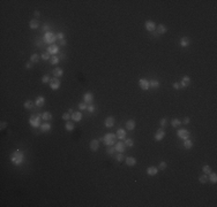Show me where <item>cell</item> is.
Wrapping results in <instances>:
<instances>
[{"label": "cell", "mask_w": 217, "mask_h": 207, "mask_svg": "<svg viewBox=\"0 0 217 207\" xmlns=\"http://www.w3.org/2000/svg\"><path fill=\"white\" fill-rule=\"evenodd\" d=\"M24 161H25V154L21 150H16V151H14L11 154V162L14 166H16V167L22 166L24 163Z\"/></svg>", "instance_id": "cell-1"}, {"label": "cell", "mask_w": 217, "mask_h": 207, "mask_svg": "<svg viewBox=\"0 0 217 207\" xmlns=\"http://www.w3.org/2000/svg\"><path fill=\"white\" fill-rule=\"evenodd\" d=\"M117 135H114V133H106L104 137H103V142L104 143V145H106V146H112L114 145L117 143Z\"/></svg>", "instance_id": "cell-2"}, {"label": "cell", "mask_w": 217, "mask_h": 207, "mask_svg": "<svg viewBox=\"0 0 217 207\" xmlns=\"http://www.w3.org/2000/svg\"><path fill=\"white\" fill-rule=\"evenodd\" d=\"M29 124L33 128H40V126H42V115L40 114L31 115L29 119Z\"/></svg>", "instance_id": "cell-3"}, {"label": "cell", "mask_w": 217, "mask_h": 207, "mask_svg": "<svg viewBox=\"0 0 217 207\" xmlns=\"http://www.w3.org/2000/svg\"><path fill=\"white\" fill-rule=\"evenodd\" d=\"M56 40H58V39H57V35L53 33L52 31L46 32L45 35H44V37H43V41L45 44H49V45H53V44L56 43Z\"/></svg>", "instance_id": "cell-4"}, {"label": "cell", "mask_w": 217, "mask_h": 207, "mask_svg": "<svg viewBox=\"0 0 217 207\" xmlns=\"http://www.w3.org/2000/svg\"><path fill=\"white\" fill-rule=\"evenodd\" d=\"M49 85H50V89H51V90H58V89L60 88V85H61V82H60L59 78L53 77V78H51Z\"/></svg>", "instance_id": "cell-5"}, {"label": "cell", "mask_w": 217, "mask_h": 207, "mask_svg": "<svg viewBox=\"0 0 217 207\" xmlns=\"http://www.w3.org/2000/svg\"><path fill=\"white\" fill-rule=\"evenodd\" d=\"M177 136L179 137L181 141H185V139H188L191 137V133L187 129H179L177 131Z\"/></svg>", "instance_id": "cell-6"}, {"label": "cell", "mask_w": 217, "mask_h": 207, "mask_svg": "<svg viewBox=\"0 0 217 207\" xmlns=\"http://www.w3.org/2000/svg\"><path fill=\"white\" fill-rule=\"evenodd\" d=\"M116 146H114V148H116V152H118V153H124L126 150V144L124 142H118L114 144Z\"/></svg>", "instance_id": "cell-7"}, {"label": "cell", "mask_w": 217, "mask_h": 207, "mask_svg": "<svg viewBox=\"0 0 217 207\" xmlns=\"http://www.w3.org/2000/svg\"><path fill=\"white\" fill-rule=\"evenodd\" d=\"M114 123H116V119H114V116H107L106 119L104 120V126L106 127V128H112V127L114 126Z\"/></svg>", "instance_id": "cell-8"}, {"label": "cell", "mask_w": 217, "mask_h": 207, "mask_svg": "<svg viewBox=\"0 0 217 207\" xmlns=\"http://www.w3.org/2000/svg\"><path fill=\"white\" fill-rule=\"evenodd\" d=\"M46 52L50 54V55H56L57 53L59 52V46L56 45V44H53V45H49V47H47Z\"/></svg>", "instance_id": "cell-9"}, {"label": "cell", "mask_w": 217, "mask_h": 207, "mask_svg": "<svg viewBox=\"0 0 217 207\" xmlns=\"http://www.w3.org/2000/svg\"><path fill=\"white\" fill-rule=\"evenodd\" d=\"M164 137H165V130H164V128H161V129H158L155 133V141L161 142Z\"/></svg>", "instance_id": "cell-10"}, {"label": "cell", "mask_w": 217, "mask_h": 207, "mask_svg": "<svg viewBox=\"0 0 217 207\" xmlns=\"http://www.w3.org/2000/svg\"><path fill=\"white\" fill-rule=\"evenodd\" d=\"M83 101L87 105L92 104V101H94V94H92L91 92H85L83 94Z\"/></svg>", "instance_id": "cell-11"}, {"label": "cell", "mask_w": 217, "mask_h": 207, "mask_svg": "<svg viewBox=\"0 0 217 207\" xmlns=\"http://www.w3.org/2000/svg\"><path fill=\"white\" fill-rule=\"evenodd\" d=\"M139 85H140V88L142 89V90H144V91H147V90H149L150 89V85H149V81L148 79H146V78H141L139 81Z\"/></svg>", "instance_id": "cell-12"}, {"label": "cell", "mask_w": 217, "mask_h": 207, "mask_svg": "<svg viewBox=\"0 0 217 207\" xmlns=\"http://www.w3.org/2000/svg\"><path fill=\"white\" fill-rule=\"evenodd\" d=\"M144 27H146V30H148L149 32L156 31V24H155V22H152V21H147Z\"/></svg>", "instance_id": "cell-13"}, {"label": "cell", "mask_w": 217, "mask_h": 207, "mask_svg": "<svg viewBox=\"0 0 217 207\" xmlns=\"http://www.w3.org/2000/svg\"><path fill=\"white\" fill-rule=\"evenodd\" d=\"M116 135H117L118 139H120V141H125V138H126V130L123 129V128H119L117 130Z\"/></svg>", "instance_id": "cell-14"}, {"label": "cell", "mask_w": 217, "mask_h": 207, "mask_svg": "<svg viewBox=\"0 0 217 207\" xmlns=\"http://www.w3.org/2000/svg\"><path fill=\"white\" fill-rule=\"evenodd\" d=\"M147 174L149 176H155V175L158 174V167H155V166H150V167L147 168Z\"/></svg>", "instance_id": "cell-15"}, {"label": "cell", "mask_w": 217, "mask_h": 207, "mask_svg": "<svg viewBox=\"0 0 217 207\" xmlns=\"http://www.w3.org/2000/svg\"><path fill=\"white\" fill-rule=\"evenodd\" d=\"M89 146H90V150L92 152H96L97 150L100 148V141H98V139H92Z\"/></svg>", "instance_id": "cell-16"}, {"label": "cell", "mask_w": 217, "mask_h": 207, "mask_svg": "<svg viewBox=\"0 0 217 207\" xmlns=\"http://www.w3.org/2000/svg\"><path fill=\"white\" fill-rule=\"evenodd\" d=\"M191 43H192V41H191V39H189L188 37H181L179 44H180L181 47H184V49H185V47H188V46H189Z\"/></svg>", "instance_id": "cell-17"}, {"label": "cell", "mask_w": 217, "mask_h": 207, "mask_svg": "<svg viewBox=\"0 0 217 207\" xmlns=\"http://www.w3.org/2000/svg\"><path fill=\"white\" fill-rule=\"evenodd\" d=\"M179 84H180V88H187L191 84V77L189 76H184Z\"/></svg>", "instance_id": "cell-18"}, {"label": "cell", "mask_w": 217, "mask_h": 207, "mask_svg": "<svg viewBox=\"0 0 217 207\" xmlns=\"http://www.w3.org/2000/svg\"><path fill=\"white\" fill-rule=\"evenodd\" d=\"M82 113H81V110H78V112H74L72 114V120L74 121V122H80V121L82 120Z\"/></svg>", "instance_id": "cell-19"}, {"label": "cell", "mask_w": 217, "mask_h": 207, "mask_svg": "<svg viewBox=\"0 0 217 207\" xmlns=\"http://www.w3.org/2000/svg\"><path fill=\"white\" fill-rule=\"evenodd\" d=\"M51 129H52V124L50 122H44L40 126V131H43V132H49Z\"/></svg>", "instance_id": "cell-20"}, {"label": "cell", "mask_w": 217, "mask_h": 207, "mask_svg": "<svg viewBox=\"0 0 217 207\" xmlns=\"http://www.w3.org/2000/svg\"><path fill=\"white\" fill-rule=\"evenodd\" d=\"M156 32H157L158 35H164V33H166V32H168V28H166V25H164V24H159L158 27H156Z\"/></svg>", "instance_id": "cell-21"}, {"label": "cell", "mask_w": 217, "mask_h": 207, "mask_svg": "<svg viewBox=\"0 0 217 207\" xmlns=\"http://www.w3.org/2000/svg\"><path fill=\"white\" fill-rule=\"evenodd\" d=\"M35 104H36L37 107H43L45 105V98L43 95H38L36 98V100H35Z\"/></svg>", "instance_id": "cell-22"}, {"label": "cell", "mask_w": 217, "mask_h": 207, "mask_svg": "<svg viewBox=\"0 0 217 207\" xmlns=\"http://www.w3.org/2000/svg\"><path fill=\"white\" fill-rule=\"evenodd\" d=\"M125 163L128 166V167H133V166L136 165V159L133 157H126L125 158Z\"/></svg>", "instance_id": "cell-23"}, {"label": "cell", "mask_w": 217, "mask_h": 207, "mask_svg": "<svg viewBox=\"0 0 217 207\" xmlns=\"http://www.w3.org/2000/svg\"><path fill=\"white\" fill-rule=\"evenodd\" d=\"M135 126H136V122L134 120H127L126 121V129L132 131V130L135 129Z\"/></svg>", "instance_id": "cell-24"}, {"label": "cell", "mask_w": 217, "mask_h": 207, "mask_svg": "<svg viewBox=\"0 0 217 207\" xmlns=\"http://www.w3.org/2000/svg\"><path fill=\"white\" fill-rule=\"evenodd\" d=\"M53 76H54V77H57V78L62 77V76H64V70L60 68V67H56V68L53 69Z\"/></svg>", "instance_id": "cell-25"}, {"label": "cell", "mask_w": 217, "mask_h": 207, "mask_svg": "<svg viewBox=\"0 0 217 207\" xmlns=\"http://www.w3.org/2000/svg\"><path fill=\"white\" fill-rule=\"evenodd\" d=\"M35 101H33V100H25L24 101V104H23V107L25 108V109H33V108L35 107Z\"/></svg>", "instance_id": "cell-26"}, {"label": "cell", "mask_w": 217, "mask_h": 207, "mask_svg": "<svg viewBox=\"0 0 217 207\" xmlns=\"http://www.w3.org/2000/svg\"><path fill=\"white\" fill-rule=\"evenodd\" d=\"M29 27H30V29L36 30V29H38V27H39V23H38V21L36 18H33V20L29 22Z\"/></svg>", "instance_id": "cell-27"}, {"label": "cell", "mask_w": 217, "mask_h": 207, "mask_svg": "<svg viewBox=\"0 0 217 207\" xmlns=\"http://www.w3.org/2000/svg\"><path fill=\"white\" fill-rule=\"evenodd\" d=\"M208 181H210L213 184H216L217 183V174L211 171V173L208 175Z\"/></svg>", "instance_id": "cell-28"}, {"label": "cell", "mask_w": 217, "mask_h": 207, "mask_svg": "<svg viewBox=\"0 0 217 207\" xmlns=\"http://www.w3.org/2000/svg\"><path fill=\"white\" fill-rule=\"evenodd\" d=\"M193 141H191V139L189 138H188V139H185V141H184V147L185 148H186V150H191V148H192L193 147Z\"/></svg>", "instance_id": "cell-29"}, {"label": "cell", "mask_w": 217, "mask_h": 207, "mask_svg": "<svg viewBox=\"0 0 217 207\" xmlns=\"http://www.w3.org/2000/svg\"><path fill=\"white\" fill-rule=\"evenodd\" d=\"M42 120H44L45 122H49V121L52 120V115H51L50 112H44L42 114Z\"/></svg>", "instance_id": "cell-30"}, {"label": "cell", "mask_w": 217, "mask_h": 207, "mask_svg": "<svg viewBox=\"0 0 217 207\" xmlns=\"http://www.w3.org/2000/svg\"><path fill=\"white\" fill-rule=\"evenodd\" d=\"M60 61V58L59 56H57V55H52L51 56V59H50V63L51 65H53V66H57L59 63Z\"/></svg>", "instance_id": "cell-31"}, {"label": "cell", "mask_w": 217, "mask_h": 207, "mask_svg": "<svg viewBox=\"0 0 217 207\" xmlns=\"http://www.w3.org/2000/svg\"><path fill=\"white\" fill-rule=\"evenodd\" d=\"M181 124L183 123H181V120H179V119H172V121H171V126L173 127V128H178Z\"/></svg>", "instance_id": "cell-32"}, {"label": "cell", "mask_w": 217, "mask_h": 207, "mask_svg": "<svg viewBox=\"0 0 217 207\" xmlns=\"http://www.w3.org/2000/svg\"><path fill=\"white\" fill-rule=\"evenodd\" d=\"M39 59H40V55H38L37 53H34V54H31L30 55V61L33 63H37L38 61H39Z\"/></svg>", "instance_id": "cell-33"}, {"label": "cell", "mask_w": 217, "mask_h": 207, "mask_svg": "<svg viewBox=\"0 0 217 207\" xmlns=\"http://www.w3.org/2000/svg\"><path fill=\"white\" fill-rule=\"evenodd\" d=\"M199 182H200L201 184H206V183H208V175H206V174L200 175V176H199Z\"/></svg>", "instance_id": "cell-34"}, {"label": "cell", "mask_w": 217, "mask_h": 207, "mask_svg": "<svg viewBox=\"0 0 217 207\" xmlns=\"http://www.w3.org/2000/svg\"><path fill=\"white\" fill-rule=\"evenodd\" d=\"M149 85H150V88H152V89H158L159 82L157 79H151V81H149Z\"/></svg>", "instance_id": "cell-35"}, {"label": "cell", "mask_w": 217, "mask_h": 207, "mask_svg": "<svg viewBox=\"0 0 217 207\" xmlns=\"http://www.w3.org/2000/svg\"><path fill=\"white\" fill-rule=\"evenodd\" d=\"M74 124H73L72 122H69V121H67L66 122V124H65V129L67 130V131H73L74 130Z\"/></svg>", "instance_id": "cell-36"}, {"label": "cell", "mask_w": 217, "mask_h": 207, "mask_svg": "<svg viewBox=\"0 0 217 207\" xmlns=\"http://www.w3.org/2000/svg\"><path fill=\"white\" fill-rule=\"evenodd\" d=\"M202 170H203V174H206V175H209L210 173H211V168H210L209 165H205V166H203Z\"/></svg>", "instance_id": "cell-37"}, {"label": "cell", "mask_w": 217, "mask_h": 207, "mask_svg": "<svg viewBox=\"0 0 217 207\" xmlns=\"http://www.w3.org/2000/svg\"><path fill=\"white\" fill-rule=\"evenodd\" d=\"M125 155H124V153H118L117 155H116V160L118 161V162H123V161H125Z\"/></svg>", "instance_id": "cell-38"}, {"label": "cell", "mask_w": 217, "mask_h": 207, "mask_svg": "<svg viewBox=\"0 0 217 207\" xmlns=\"http://www.w3.org/2000/svg\"><path fill=\"white\" fill-rule=\"evenodd\" d=\"M40 59L44 60V61H47V60H49V61H50L51 55H50V54L47 53V52H45V53H42V54H40Z\"/></svg>", "instance_id": "cell-39"}, {"label": "cell", "mask_w": 217, "mask_h": 207, "mask_svg": "<svg viewBox=\"0 0 217 207\" xmlns=\"http://www.w3.org/2000/svg\"><path fill=\"white\" fill-rule=\"evenodd\" d=\"M125 144H126V146H128V147H133V146H134V141L132 138H125Z\"/></svg>", "instance_id": "cell-40"}, {"label": "cell", "mask_w": 217, "mask_h": 207, "mask_svg": "<svg viewBox=\"0 0 217 207\" xmlns=\"http://www.w3.org/2000/svg\"><path fill=\"white\" fill-rule=\"evenodd\" d=\"M42 30L44 31V32H50L51 30H52V28H51V25L50 24H47V23H45V24H43V27H42Z\"/></svg>", "instance_id": "cell-41"}, {"label": "cell", "mask_w": 217, "mask_h": 207, "mask_svg": "<svg viewBox=\"0 0 217 207\" xmlns=\"http://www.w3.org/2000/svg\"><path fill=\"white\" fill-rule=\"evenodd\" d=\"M114 153H116V148L112 147V146H107V148H106V154L113 155Z\"/></svg>", "instance_id": "cell-42"}, {"label": "cell", "mask_w": 217, "mask_h": 207, "mask_svg": "<svg viewBox=\"0 0 217 207\" xmlns=\"http://www.w3.org/2000/svg\"><path fill=\"white\" fill-rule=\"evenodd\" d=\"M78 106H79V109L81 110V112H82V110H87V108H88V105L85 104L84 101H82V103H80V104L78 105Z\"/></svg>", "instance_id": "cell-43"}, {"label": "cell", "mask_w": 217, "mask_h": 207, "mask_svg": "<svg viewBox=\"0 0 217 207\" xmlns=\"http://www.w3.org/2000/svg\"><path fill=\"white\" fill-rule=\"evenodd\" d=\"M166 168H168V163L166 162H164V161H162L158 166V170H165Z\"/></svg>", "instance_id": "cell-44"}, {"label": "cell", "mask_w": 217, "mask_h": 207, "mask_svg": "<svg viewBox=\"0 0 217 207\" xmlns=\"http://www.w3.org/2000/svg\"><path fill=\"white\" fill-rule=\"evenodd\" d=\"M159 124H161V128H165L168 126V120L165 117H163V119L159 120Z\"/></svg>", "instance_id": "cell-45"}, {"label": "cell", "mask_w": 217, "mask_h": 207, "mask_svg": "<svg viewBox=\"0 0 217 207\" xmlns=\"http://www.w3.org/2000/svg\"><path fill=\"white\" fill-rule=\"evenodd\" d=\"M50 81H51V78H50V76H49V75H44L43 77H42V83H43V84L50 83Z\"/></svg>", "instance_id": "cell-46"}, {"label": "cell", "mask_w": 217, "mask_h": 207, "mask_svg": "<svg viewBox=\"0 0 217 207\" xmlns=\"http://www.w3.org/2000/svg\"><path fill=\"white\" fill-rule=\"evenodd\" d=\"M72 119V114H69L68 112L65 113V114H62V120H65V121H69Z\"/></svg>", "instance_id": "cell-47"}, {"label": "cell", "mask_w": 217, "mask_h": 207, "mask_svg": "<svg viewBox=\"0 0 217 207\" xmlns=\"http://www.w3.org/2000/svg\"><path fill=\"white\" fill-rule=\"evenodd\" d=\"M95 109H96V107L94 106L92 104H90V105H88V108H87V110L89 113H94L95 112Z\"/></svg>", "instance_id": "cell-48"}, {"label": "cell", "mask_w": 217, "mask_h": 207, "mask_svg": "<svg viewBox=\"0 0 217 207\" xmlns=\"http://www.w3.org/2000/svg\"><path fill=\"white\" fill-rule=\"evenodd\" d=\"M56 35H57V39H58V40L65 39V33H64V32H58V33H56Z\"/></svg>", "instance_id": "cell-49"}, {"label": "cell", "mask_w": 217, "mask_h": 207, "mask_svg": "<svg viewBox=\"0 0 217 207\" xmlns=\"http://www.w3.org/2000/svg\"><path fill=\"white\" fill-rule=\"evenodd\" d=\"M33 65H34V63L31 61H28V62H25L24 67H25V69H31V68H33Z\"/></svg>", "instance_id": "cell-50"}, {"label": "cell", "mask_w": 217, "mask_h": 207, "mask_svg": "<svg viewBox=\"0 0 217 207\" xmlns=\"http://www.w3.org/2000/svg\"><path fill=\"white\" fill-rule=\"evenodd\" d=\"M6 128H7V122L1 121V124H0V130H5Z\"/></svg>", "instance_id": "cell-51"}, {"label": "cell", "mask_w": 217, "mask_h": 207, "mask_svg": "<svg viewBox=\"0 0 217 207\" xmlns=\"http://www.w3.org/2000/svg\"><path fill=\"white\" fill-rule=\"evenodd\" d=\"M172 86H173V89H175V90H179V89H180V84L178 82H174L173 84H172Z\"/></svg>", "instance_id": "cell-52"}, {"label": "cell", "mask_w": 217, "mask_h": 207, "mask_svg": "<svg viewBox=\"0 0 217 207\" xmlns=\"http://www.w3.org/2000/svg\"><path fill=\"white\" fill-rule=\"evenodd\" d=\"M191 122V119H189V117H185V119L183 120V121H181V123H183V124H188V123H189Z\"/></svg>", "instance_id": "cell-53"}, {"label": "cell", "mask_w": 217, "mask_h": 207, "mask_svg": "<svg viewBox=\"0 0 217 207\" xmlns=\"http://www.w3.org/2000/svg\"><path fill=\"white\" fill-rule=\"evenodd\" d=\"M34 16H35V18H36V20H37V18L40 16V13L38 12V11H35V12H34Z\"/></svg>", "instance_id": "cell-54"}, {"label": "cell", "mask_w": 217, "mask_h": 207, "mask_svg": "<svg viewBox=\"0 0 217 207\" xmlns=\"http://www.w3.org/2000/svg\"><path fill=\"white\" fill-rule=\"evenodd\" d=\"M66 44H67V41H66V39L59 40V45H61V46H66Z\"/></svg>", "instance_id": "cell-55"}, {"label": "cell", "mask_w": 217, "mask_h": 207, "mask_svg": "<svg viewBox=\"0 0 217 207\" xmlns=\"http://www.w3.org/2000/svg\"><path fill=\"white\" fill-rule=\"evenodd\" d=\"M68 113H69V114H73V113H74V110H73V108H69V109H68Z\"/></svg>", "instance_id": "cell-56"}]
</instances>
